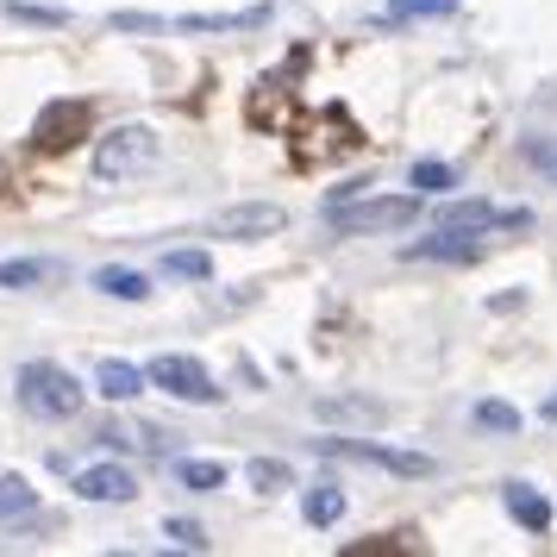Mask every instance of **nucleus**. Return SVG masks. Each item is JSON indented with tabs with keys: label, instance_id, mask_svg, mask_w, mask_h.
I'll return each instance as SVG.
<instances>
[{
	"label": "nucleus",
	"instance_id": "obj_1",
	"mask_svg": "<svg viewBox=\"0 0 557 557\" xmlns=\"http://www.w3.org/2000/svg\"><path fill=\"white\" fill-rule=\"evenodd\" d=\"M420 220V195H370V201H326V226L338 238H363V232H401Z\"/></svg>",
	"mask_w": 557,
	"mask_h": 557
},
{
	"label": "nucleus",
	"instance_id": "obj_2",
	"mask_svg": "<svg viewBox=\"0 0 557 557\" xmlns=\"http://www.w3.org/2000/svg\"><path fill=\"white\" fill-rule=\"evenodd\" d=\"M13 388H20V407L38 413V420H76L82 401H88V395H82V382L70 376L63 363H45V357L26 363V370L13 376Z\"/></svg>",
	"mask_w": 557,
	"mask_h": 557
},
{
	"label": "nucleus",
	"instance_id": "obj_3",
	"mask_svg": "<svg viewBox=\"0 0 557 557\" xmlns=\"http://www.w3.org/2000/svg\"><path fill=\"white\" fill-rule=\"evenodd\" d=\"M82 138H95V101H82V95H57V101L38 107V120H32V151L38 157L76 151Z\"/></svg>",
	"mask_w": 557,
	"mask_h": 557
},
{
	"label": "nucleus",
	"instance_id": "obj_4",
	"mask_svg": "<svg viewBox=\"0 0 557 557\" xmlns=\"http://www.w3.org/2000/svg\"><path fill=\"white\" fill-rule=\"evenodd\" d=\"M151 157H157V132L151 126H120V132H107V138H95V176L126 182V176H138Z\"/></svg>",
	"mask_w": 557,
	"mask_h": 557
},
{
	"label": "nucleus",
	"instance_id": "obj_5",
	"mask_svg": "<svg viewBox=\"0 0 557 557\" xmlns=\"http://www.w3.org/2000/svg\"><path fill=\"white\" fill-rule=\"evenodd\" d=\"M288 138H313V145H295V163L313 170V163H326V157H345V151H363V126H357L345 107H320V120L313 132H288Z\"/></svg>",
	"mask_w": 557,
	"mask_h": 557
},
{
	"label": "nucleus",
	"instance_id": "obj_6",
	"mask_svg": "<svg viewBox=\"0 0 557 557\" xmlns=\"http://www.w3.org/2000/svg\"><path fill=\"white\" fill-rule=\"evenodd\" d=\"M145 376H151V388L176 395V401H195V407H220L226 401V388H213V376H207L195 357H182V351H163Z\"/></svg>",
	"mask_w": 557,
	"mask_h": 557
},
{
	"label": "nucleus",
	"instance_id": "obj_7",
	"mask_svg": "<svg viewBox=\"0 0 557 557\" xmlns=\"http://www.w3.org/2000/svg\"><path fill=\"white\" fill-rule=\"evenodd\" d=\"M320 457H351V463H370V470H395V476H432V457L401 451V445H370V438H313Z\"/></svg>",
	"mask_w": 557,
	"mask_h": 557
},
{
	"label": "nucleus",
	"instance_id": "obj_8",
	"mask_svg": "<svg viewBox=\"0 0 557 557\" xmlns=\"http://www.w3.org/2000/svg\"><path fill=\"white\" fill-rule=\"evenodd\" d=\"M282 226H288V207L276 201H238L213 213V238H276Z\"/></svg>",
	"mask_w": 557,
	"mask_h": 557
},
{
	"label": "nucleus",
	"instance_id": "obj_9",
	"mask_svg": "<svg viewBox=\"0 0 557 557\" xmlns=\"http://www.w3.org/2000/svg\"><path fill=\"white\" fill-rule=\"evenodd\" d=\"M482 251H488V232H463V226H438L432 238L407 245L413 263H476Z\"/></svg>",
	"mask_w": 557,
	"mask_h": 557
},
{
	"label": "nucleus",
	"instance_id": "obj_10",
	"mask_svg": "<svg viewBox=\"0 0 557 557\" xmlns=\"http://www.w3.org/2000/svg\"><path fill=\"white\" fill-rule=\"evenodd\" d=\"M76 495L82 502H101V507H120L138 495V476H132L126 463H88L76 476Z\"/></svg>",
	"mask_w": 557,
	"mask_h": 557
},
{
	"label": "nucleus",
	"instance_id": "obj_11",
	"mask_svg": "<svg viewBox=\"0 0 557 557\" xmlns=\"http://www.w3.org/2000/svg\"><path fill=\"white\" fill-rule=\"evenodd\" d=\"M295 95V82H288V70H276V76H263L251 88V107H245V120H251L257 132H295V113H276V101H288Z\"/></svg>",
	"mask_w": 557,
	"mask_h": 557
},
{
	"label": "nucleus",
	"instance_id": "obj_12",
	"mask_svg": "<svg viewBox=\"0 0 557 557\" xmlns=\"http://www.w3.org/2000/svg\"><path fill=\"white\" fill-rule=\"evenodd\" d=\"M438 226L495 232V226H527V213L520 207H488V201H451V207H438Z\"/></svg>",
	"mask_w": 557,
	"mask_h": 557
},
{
	"label": "nucleus",
	"instance_id": "obj_13",
	"mask_svg": "<svg viewBox=\"0 0 557 557\" xmlns=\"http://www.w3.org/2000/svg\"><path fill=\"white\" fill-rule=\"evenodd\" d=\"M502 502H507V513H513V520H520V527H527L532 539H545V532H552V502H545V495H539L532 482H507Z\"/></svg>",
	"mask_w": 557,
	"mask_h": 557
},
{
	"label": "nucleus",
	"instance_id": "obj_14",
	"mask_svg": "<svg viewBox=\"0 0 557 557\" xmlns=\"http://www.w3.org/2000/svg\"><path fill=\"white\" fill-rule=\"evenodd\" d=\"M95 382H101V395L107 401H138V395H145V388H151V376H145V370H138V363H120V357H107L101 370H95Z\"/></svg>",
	"mask_w": 557,
	"mask_h": 557
},
{
	"label": "nucleus",
	"instance_id": "obj_15",
	"mask_svg": "<svg viewBox=\"0 0 557 557\" xmlns=\"http://www.w3.org/2000/svg\"><path fill=\"white\" fill-rule=\"evenodd\" d=\"M95 288L113 295V301H145L151 295V276L145 270H126V263H107V270H95Z\"/></svg>",
	"mask_w": 557,
	"mask_h": 557
},
{
	"label": "nucleus",
	"instance_id": "obj_16",
	"mask_svg": "<svg viewBox=\"0 0 557 557\" xmlns=\"http://www.w3.org/2000/svg\"><path fill=\"white\" fill-rule=\"evenodd\" d=\"M301 513H307V527H338V513H345V488H338V482H313L307 502H301Z\"/></svg>",
	"mask_w": 557,
	"mask_h": 557
},
{
	"label": "nucleus",
	"instance_id": "obj_17",
	"mask_svg": "<svg viewBox=\"0 0 557 557\" xmlns=\"http://www.w3.org/2000/svg\"><path fill=\"white\" fill-rule=\"evenodd\" d=\"M457 13V0H388L382 7V26H407V20H445Z\"/></svg>",
	"mask_w": 557,
	"mask_h": 557
},
{
	"label": "nucleus",
	"instance_id": "obj_18",
	"mask_svg": "<svg viewBox=\"0 0 557 557\" xmlns=\"http://www.w3.org/2000/svg\"><path fill=\"white\" fill-rule=\"evenodd\" d=\"M38 513V488L26 476H0V520H26Z\"/></svg>",
	"mask_w": 557,
	"mask_h": 557
},
{
	"label": "nucleus",
	"instance_id": "obj_19",
	"mask_svg": "<svg viewBox=\"0 0 557 557\" xmlns=\"http://www.w3.org/2000/svg\"><path fill=\"white\" fill-rule=\"evenodd\" d=\"M382 552H420V532H376V539H357L338 557H382Z\"/></svg>",
	"mask_w": 557,
	"mask_h": 557
},
{
	"label": "nucleus",
	"instance_id": "obj_20",
	"mask_svg": "<svg viewBox=\"0 0 557 557\" xmlns=\"http://www.w3.org/2000/svg\"><path fill=\"white\" fill-rule=\"evenodd\" d=\"M313 413H320V420H382L376 401H351V395H320Z\"/></svg>",
	"mask_w": 557,
	"mask_h": 557
},
{
	"label": "nucleus",
	"instance_id": "obj_21",
	"mask_svg": "<svg viewBox=\"0 0 557 557\" xmlns=\"http://www.w3.org/2000/svg\"><path fill=\"white\" fill-rule=\"evenodd\" d=\"M163 276L207 282V276H213V257H207V251H163Z\"/></svg>",
	"mask_w": 557,
	"mask_h": 557
},
{
	"label": "nucleus",
	"instance_id": "obj_22",
	"mask_svg": "<svg viewBox=\"0 0 557 557\" xmlns=\"http://www.w3.org/2000/svg\"><path fill=\"white\" fill-rule=\"evenodd\" d=\"M245 482H251V488H263V495H276V488H295L288 463H276V457H251V463H245Z\"/></svg>",
	"mask_w": 557,
	"mask_h": 557
},
{
	"label": "nucleus",
	"instance_id": "obj_23",
	"mask_svg": "<svg viewBox=\"0 0 557 557\" xmlns=\"http://www.w3.org/2000/svg\"><path fill=\"white\" fill-rule=\"evenodd\" d=\"M51 282V263L45 257H20V263H0V288H38Z\"/></svg>",
	"mask_w": 557,
	"mask_h": 557
},
{
	"label": "nucleus",
	"instance_id": "obj_24",
	"mask_svg": "<svg viewBox=\"0 0 557 557\" xmlns=\"http://www.w3.org/2000/svg\"><path fill=\"white\" fill-rule=\"evenodd\" d=\"M176 476H182V488H220V482H226V463H213V457H182Z\"/></svg>",
	"mask_w": 557,
	"mask_h": 557
},
{
	"label": "nucleus",
	"instance_id": "obj_25",
	"mask_svg": "<svg viewBox=\"0 0 557 557\" xmlns=\"http://www.w3.org/2000/svg\"><path fill=\"white\" fill-rule=\"evenodd\" d=\"M7 13H13V20H20V26H70V13H63V7H38V0H7Z\"/></svg>",
	"mask_w": 557,
	"mask_h": 557
},
{
	"label": "nucleus",
	"instance_id": "obj_26",
	"mask_svg": "<svg viewBox=\"0 0 557 557\" xmlns=\"http://www.w3.org/2000/svg\"><path fill=\"white\" fill-rule=\"evenodd\" d=\"M476 426H482V432H520V407H507V401H476Z\"/></svg>",
	"mask_w": 557,
	"mask_h": 557
},
{
	"label": "nucleus",
	"instance_id": "obj_27",
	"mask_svg": "<svg viewBox=\"0 0 557 557\" xmlns=\"http://www.w3.org/2000/svg\"><path fill=\"white\" fill-rule=\"evenodd\" d=\"M451 182V163H413V195H445Z\"/></svg>",
	"mask_w": 557,
	"mask_h": 557
},
{
	"label": "nucleus",
	"instance_id": "obj_28",
	"mask_svg": "<svg viewBox=\"0 0 557 557\" xmlns=\"http://www.w3.org/2000/svg\"><path fill=\"white\" fill-rule=\"evenodd\" d=\"M527 163L539 170V176L557 182V138H527Z\"/></svg>",
	"mask_w": 557,
	"mask_h": 557
},
{
	"label": "nucleus",
	"instance_id": "obj_29",
	"mask_svg": "<svg viewBox=\"0 0 557 557\" xmlns=\"http://www.w3.org/2000/svg\"><path fill=\"white\" fill-rule=\"evenodd\" d=\"M163 532H170L176 545H188V552H207V532L195 527V520H170V527H163Z\"/></svg>",
	"mask_w": 557,
	"mask_h": 557
},
{
	"label": "nucleus",
	"instance_id": "obj_30",
	"mask_svg": "<svg viewBox=\"0 0 557 557\" xmlns=\"http://www.w3.org/2000/svg\"><path fill=\"white\" fill-rule=\"evenodd\" d=\"M113 26L120 32H157L163 20H157V13H113Z\"/></svg>",
	"mask_w": 557,
	"mask_h": 557
},
{
	"label": "nucleus",
	"instance_id": "obj_31",
	"mask_svg": "<svg viewBox=\"0 0 557 557\" xmlns=\"http://www.w3.org/2000/svg\"><path fill=\"white\" fill-rule=\"evenodd\" d=\"M545 420H557V395H552V401H545Z\"/></svg>",
	"mask_w": 557,
	"mask_h": 557
}]
</instances>
